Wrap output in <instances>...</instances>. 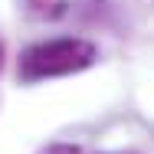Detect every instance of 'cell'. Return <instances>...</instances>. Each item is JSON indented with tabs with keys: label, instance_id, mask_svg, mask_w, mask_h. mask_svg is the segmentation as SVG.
Wrapping results in <instances>:
<instances>
[{
	"label": "cell",
	"instance_id": "1",
	"mask_svg": "<svg viewBox=\"0 0 154 154\" xmlns=\"http://www.w3.org/2000/svg\"><path fill=\"white\" fill-rule=\"evenodd\" d=\"M95 59H98V46L82 36L43 39V43H33L20 53L17 75H20V82L33 85V82H46V79L75 75V72L95 66Z\"/></svg>",
	"mask_w": 154,
	"mask_h": 154
},
{
	"label": "cell",
	"instance_id": "3",
	"mask_svg": "<svg viewBox=\"0 0 154 154\" xmlns=\"http://www.w3.org/2000/svg\"><path fill=\"white\" fill-rule=\"evenodd\" d=\"M0 69H3V43H0Z\"/></svg>",
	"mask_w": 154,
	"mask_h": 154
},
{
	"label": "cell",
	"instance_id": "2",
	"mask_svg": "<svg viewBox=\"0 0 154 154\" xmlns=\"http://www.w3.org/2000/svg\"><path fill=\"white\" fill-rule=\"evenodd\" d=\"M46 154H79V151H75V148H49Z\"/></svg>",
	"mask_w": 154,
	"mask_h": 154
}]
</instances>
